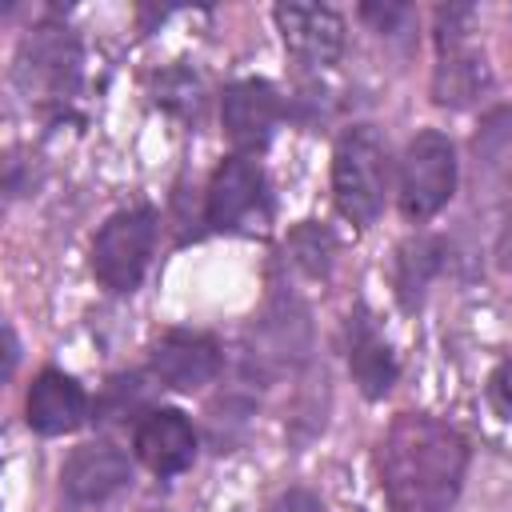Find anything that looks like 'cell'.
Here are the masks:
<instances>
[{"label": "cell", "instance_id": "cell-1", "mask_svg": "<svg viewBox=\"0 0 512 512\" xmlns=\"http://www.w3.org/2000/svg\"><path fill=\"white\" fill-rule=\"evenodd\" d=\"M376 472L392 512H452L468 476V440L428 412H400L376 448Z\"/></svg>", "mask_w": 512, "mask_h": 512}, {"label": "cell", "instance_id": "cell-2", "mask_svg": "<svg viewBox=\"0 0 512 512\" xmlns=\"http://www.w3.org/2000/svg\"><path fill=\"white\" fill-rule=\"evenodd\" d=\"M392 164H388V140L372 124H352L340 132L332 148V196L344 220L356 228H372L384 212Z\"/></svg>", "mask_w": 512, "mask_h": 512}, {"label": "cell", "instance_id": "cell-3", "mask_svg": "<svg viewBox=\"0 0 512 512\" xmlns=\"http://www.w3.org/2000/svg\"><path fill=\"white\" fill-rule=\"evenodd\" d=\"M80 76L84 48L64 20H40L24 32L12 60V84L28 104H68L80 92Z\"/></svg>", "mask_w": 512, "mask_h": 512}, {"label": "cell", "instance_id": "cell-4", "mask_svg": "<svg viewBox=\"0 0 512 512\" xmlns=\"http://www.w3.org/2000/svg\"><path fill=\"white\" fill-rule=\"evenodd\" d=\"M204 224L212 232H240V236H264L272 224V196L264 168L252 156L232 152L208 184L204 196Z\"/></svg>", "mask_w": 512, "mask_h": 512}, {"label": "cell", "instance_id": "cell-5", "mask_svg": "<svg viewBox=\"0 0 512 512\" xmlns=\"http://www.w3.org/2000/svg\"><path fill=\"white\" fill-rule=\"evenodd\" d=\"M156 248V212L152 208H124L108 216L92 240V272L108 292H136L148 272Z\"/></svg>", "mask_w": 512, "mask_h": 512}, {"label": "cell", "instance_id": "cell-6", "mask_svg": "<svg viewBox=\"0 0 512 512\" xmlns=\"http://www.w3.org/2000/svg\"><path fill=\"white\" fill-rule=\"evenodd\" d=\"M456 192V148L444 132L424 128L408 140L404 160H400V212L408 220H428L436 216Z\"/></svg>", "mask_w": 512, "mask_h": 512}, {"label": "cell", "instance_id": "cell-7", "mask_svg": "<svg viewBox=\"0 0 512 512\" xmlns=\"http://www.w3.org/2000/svg\"><path fill=\"white\" fill-rule=\"evenodd\" d=\"M280 92L268 80H236L224 88L220 96V120H224V136L232 140V148L240 156H252L260 148H268L276 124H280Z\"/></svg>", "mask_w": 512, "mask_h": 512}, {"label": "cell", "instance_id": "cell-8", "mask_svg": "<svg viewBox=\"0 0 512 512\" xmlns=\"http://www.w3.org/2000/svg\"><path fill=\"white\" fill-rule=\"evenodd\" d=\"M276 28L284 36V48L308 64V68H328L344 52V16L328 4H300L284 0L276 4Z\"/></svg>", "mask_w": 512, "mask_h": 512}, {"label": "cell", "instance_id": "cell-9", "mask_svg": "<svg viewBox=\"0 0 512 512\" xmlns=\"http://www.w3.org/2000/svg\"><path fill=\"white\" fill-rule=\"evenodd\" d=\"M220 368H224V352H220L216 336H208V332L172 328L152 348V376L176 392H196V388L212 384L220 376Z\"/></svg>", "mask_w": 512, "mask_h": 512}, {"label": "cell", "instance_id": "cell-10", "mask_svg": "<svg viewBox=\"0 0 512 512\" xmlns=\"http://www.w3.org/2000/svg\"><path fill=\"white\" fill-rule=\"evenodd\" d=\"M132 448L140 456V464L156 476H180L192 468L196 460V428L180 408H148L136 420L132 432Z\"/></svg>", "mask_w": 512, "mask_h": 512}, {"label": "cell", "instance_id": "cell-11", "mask_svg": "<svg viewBox=\"0 0 512 512\" xmlns=\"http://www.w3.org/2000/svg\"><path fill=\"white\" fill-rule=\"evenodd\" d=\"M128 480H132V464L124 448H116L112 440H88L72 448L60 472V488L72 504H100L112 492H120Z\"/></svg>", "mask_w": 512, "mask_h": 512}, {"label": "cell", "instance_id": "cell-12", "mask_svg": "<svg viewBox=\"0 0 512 512\" xmlns=\"http://www.w3.org/2000/svg\"><path fill=\"white\" fill-rule=\"evenodd\" d=\"M24 416H28L32 432L64 436V432H76L88 420V396H84V388L72 376L56 372V368H44L32 380V388H28Z\"/></svg>", "mask_w": 512, "mask_h": 512}, {"label": "cell", "instance_id": "cell-13", "mask_svg": "<svg viewBox=\"0 0 512 512\" xmlns=\"http://www.w3.org/2000/svg\"><path fill=\"white\" fill-rule=\"evenodd\" d=\"M348 372L368 400L388 396L400 376V364H396L388 340L376 332L364 304H356V312L348 316Z\"/></svg>", "mask_w": 512, "mask_h": 512}, {"label": "cell", "instance_id": "cell-14", "mask_svg": "<svg viewBox=\"0 0 512 512\" xmlns=\"http://www.w3.org/2000/svg\"><path fill=\"white\" fill-rule=\"evenodd\" d=\"M444 256H448V244L444 236L436 232H416L408 236L400 248H396V260H392V288H396V300L404 312H416L428 296V284L440 276L444 268Z\"/></svg>", "mask_w": 512, "mask_h": 512}, {"label": "cell", "instance_id": "cell-15", "mask_svg": "<svg viewBox=\"0 0 512 512\" xmlns=\"http://www.w3.org/2000/svg\"><path fill=\"white\" fill-rule=\"evenodd\" d=\"M488 88H492V68H488V60L480 52H472L464 44L440 48V60H436V72H432V100L436 104L468 108Z\"/></svg>", "mask_w": 512, "mask_h": 512}, {"label": "cell", "instance_id": "cell-16", "mask_svg": "<svg viewBox=\"0 0 512 512\" xmlns=\"http://www.w3.org/2000/svg\"><path fill=\"white\" fill-rule=\"evenodd\" d=\"M288 252H292V264H300L312 280H328L332 276V264H336V236L324 224L304 220V224L292 228Z\"/></svg>", "mask_w": 512, "mask_h": 512}, {"label": "cell", "instance_id": "cell-17", "mask_svg": "<svg viewBox=\"0 0 512 512\" xmlns=\"http://www.w3.org/2000/svg\"><path fill=\"white\" fill-rule=\"evenodd\" d=\"M140 408H148V384L128 372V376H112L96 400V420L100 424H120L128 416H136Z\"/></svg>", "mask_w": 512, "mask_h": 512}, {"label": "cell", "instance_id": "cell-18", "mask_svg": "<svg viewBox=\"0 0 512 512\" xmlns=\"http://www.w3.org/2000/svg\"><path fill=\"white\" fill-rule=\"evenodd\" d=\"M248 416H252V400H240L236 392L220 396L212 408H208V440L216 452H232L248 428Z\"/></svg>", "mask_w": 512, "mask_h": 512}, {"label": "cell", "instance_id": "cell-19", "mask_svg": "<svg viewBox=\"0 0 512 512\" xmlns=\"http://www.w3.org/2000/svg\"><path fill=\"white\" fill-rule=\"evenodd\" d=\"M176 80H180V88H172V80L160 76L156 104H164L168 112H176V116H184V120H200V104H204L200 80H196L192 72H184V68H176Z\"/></svg>", "mask_w": 512, "mask_h": 512}, {"label": "cell", "instance_id": "cell-20", "mask_svg": "<svg viewBox=\"0 0 512 512\" xmlns=\"http://www.w3.org/2000/svg\"><path fill=\"white\" fill-rule=\"evenodd\" d=\"M488 400L504 420H512V360L496 364V372L488 376Z\"/></svg>", "mask_w": 512, "mask_h": 512}, {"label": "cell", "instance_id": "cell-21", "mask_svg": "<svg viewBox=\"0 0 512 512\" xmlns=\"http://www.w3.org/2000/svg\"><path fill=\"white\" fill-rule=\"evenodd\" d=\"M268 512H324V504H320V496L312 488H288V492H280L272 500Z\"/></svg>", "mask_w": 512, "mask_h": 512}, {"label": "cell", "instance_id": "cell-22", "mask_svg": "<svg viewBox=\"0 0 512 512\" xmlns=\"http://www.w3.org/2000/svg\"><path fill=\"white\" fill-rule=\"evenodd\" d=\"M360 16H364V20H372L380 36H384V32L392 36V32H396V24L408 16V8H404V4H384V8H376V4H364V8H360Z\"/></svg>", "mask_w": 512, "mask_h": 512}, {"label": "cell", "instance_id": "cell-23", "mask_svg": "<svg viewBox=\"0 0 512 512\" xmlns=\"http://www.w3.org/2000/svg\"><path fill=\"white\" fill-rule=\"evenodd\" d=\"M16 360H20V344H16V332L4 328V380H12L16 372Z\"/></svg>", "mask_w": 512, "mask_h": 512}]
</instances>
